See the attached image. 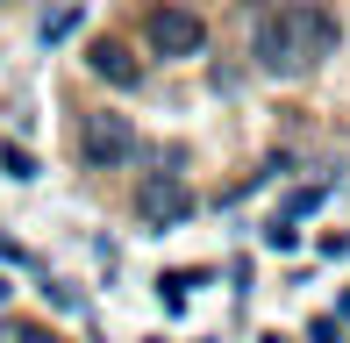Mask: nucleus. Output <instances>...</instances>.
Instances as JSON below:
<instances>
[{
	"label": "nucleus",
	"mask_w": 350,
	"mask_h": 343,
	"mask_svg": "<svg viewBox=\"0 0 350 343\" xmlns=\"http://www.w3.org/2000/svg\"><path fill=\"white\" fill-rule=\"evenodd\" d=\"M0 165H8V179H36V158H29V150H14V143L0 150Z\"/></svg>",
	"instance_id": "8"
},
{
	"label": "nucleus",
	"mask_w": 350,
	"mask_h": 343,
	"mask_svg": "<svg viewBox=\"0 0 350 343\" xmlns=\"http://www.w3.org/2000/svg\"><path fill=\"white\" fill-rule=\"evenodd\" d=\"M336 14L314 8V0H293V8H265L258 22H250V65L265 72V79H300L308 65H322L329 51H336Z\"/></svg>",
	"instance_id": "1"
},
{
	"label": "nucleus",
	"mask_w": 350,
	"mask_h": 343,
	"mask_svg": "<svg viewBox=\"0 0 350 343\" xmlns=\"http://www.w3.org/2000/svg\"><path fill=\"white\" fill-rule=\"evenodd\" d=\"M143 36H150L157 57H200V51H208V22H200L193 8H150Z\"/></svg>",
	"instance_id": "4"
},
{
	"label": "nucleus",
	"mask_w": 350,
	"mask_h": 343,
	"mask_svg": "<svg viewBox=\"0 0 350 343\" xmlns=\"http://www.w3.org/2000/svg\"><path fill=\"white\" fill-rule=\"evenodd\" d=\"M86 65H93V79H107V86H136V79H143V65L122 51V43H107V36L86 51Z\"/></svg>",
	"instance_id": "5"
},
{
	"label": "nucleus",
	"mask_w": 350,
	"mask_h": 343,
	"mask_svg": "<svg viewBox=\"0 0 350 343\" xmlns=\"http://www.w3.org/2000/svg\"><path fill=\"white\" fill-rule=\"evenodd\" d=\"M0 264H29V251H22V243H8V236H0Z\"/></svg>",
	"instance_id": "12"
},
{
	"label": "nucleus",
	"mask_w": 350,
	"mask_h": 343,
	"mask_svg": "<svg viewBox=\"0 0 350 343\" xmlns=\"http://www.w3.org/2000/svg\"><path fill=\"white\" fill-rule=\"evenodd\" d=\"M8 343H57L51 329H8Z\"/></svg>",
	"instance_id": "11"
},
{
	"label": "nucleus",
	"mask_w": 350,
	"mask_h": 343,
	"mask_svg": "<svg viewBox=\"0 0 350 343\" xmlns=\"http://www.w3.org/2000/svg\"><path fill=\"white\" fill-rule=\"evenodd\" d=\"M79 158H86L93 172H115V165H129V158H143V136H136V122L129 115H86L79 122Z\"/></svg>",
	"instance_id": "2"
},
{
	"label": "nucleus",
	"mask_w": 350,
	"mask_h": 343,
	"mask_svg": "<svg viewBox=\"0 0 350 343\" xmlns=\"http://www.w3.org/2000/svg\"><path fill=\"white\" fill-rule=\"evenodd\" d=\"M322 200H329V186H300V193L286 200V215H279V222H300V215H314Z\"/></svg>",
	"instance_id": "6"
},
{
	"label": "nucleus",
	"mask_w": 350,
	"mask_h": 343,
	"mask_svg": "<svg viewBox=\"0 0 350 343\" xmlns=\"http://www.w3.org/2000/svg\"><path fill=\"white\" fill-rule=\"evenodd\" d=\"M72 29H79V8H57V14H51V22H43V43H65V36H72Z\"/></svg>",
	"instance_id": "7"
},
{
	"label": "nucleus",
	"mask_w": 350,
	"mask_h": 343,
	"mask_svg": "<svg viewBox=\"0 0 350 343\" xmlns=\"http://www.w3.org/2000/svg\"><path fill=\"white\" fill-rule=\"evenodd\" d=\"M186 215H193V186H186L179 172H150V179L136 186V222H143V229L165 236V229L186 222Z\"/></svg>",
	"instance_id": "3"
},
{
	"label": "nucleus",
	"mask_w": 350,
	"mask_h": 343,
	"mask_svg": "<svg viewBox=\"0 0 350 343\" xmlns=\"http://www.w3.org/2000/svg\"><path fill=\"white\" fill-rule=\"evenodd\" d=\"M0 301H8V279H0Z\"/></svg>",
	"instance_id": "13"
},
{
	"label": "nucleus",
	"mask_w": 350,
	"mask_h": 343,
	"mask_svg": "<svg viewBox=\"0 0 350 343\" xmlns=\"http://www.w3.org/2000/svg\"><path fill=\"white\" fill-rule=\"evenodd\" d=\"M265 243H272V251H300V229H293V222H272V229H265Z\"/></svg>",
	"instance_id": "9"
},
{
	"label": "nucleus",
	"mask_w": 350,
	"mask_h": 343,
	"mask_svg": "<svg viewBox=\"0 0 350 343\" xmlns=\"http://www.w3.org/2000/svg\"><path fill=\"white\" fill-rule=\"evenodd\" d=\"M43 301H51V307H65V315H79V293H72V286H57V279L43 286Z\"/></svg>",
	"instance_id": "10"
}]
</instances>
